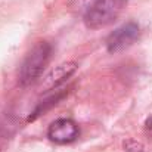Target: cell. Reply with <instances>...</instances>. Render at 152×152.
Segmentation results:
<instances>
[{
    "mask_svg": "<svg viewBox=\"0 0 152 152\" xmlns=\"http://www.w3.org/2000/svg\"><path fill=\"white\" fill-rule=\"evenodd\" d=\"M52 53L53 48L48 42H39L33 46V49L27 53L19 68L18 80L21 86H31L42 77L43 71L50 62Z\"/></svg>",
    "mask_w": 152,
    "mask_h": 152,
    "instance_id": "1",
    "label": "cell"
},
{
    "mask_svg": "<svg viewBox=\"0 0 152 152\" xmlns=\"http://www.w3.org/2000/svg\"><path fill=\"white\" fill-rule=\"evenodd\" d=\"M127 1L129 0H95L83 15L84 25L90 30L108 27L120 16Z\"/></svg>",
    "mask_w": 152,
    "mask_h": 152,
    "instance_id": "2",
    "label": "cell"
},
{
    "mask_svg": "<svg viewBox=\"0 0 152 152\" xmlns=\"http://www.w3.org/2000/svg\"><path fill=\"white\" fill-rule=\"evenodd\" d=\"M140 36V28L136 22H127L115 28L106 37V50L109 53H118L130 48Z\"/></svg>",
    "mask_w": 152,
    "mask_h": 152,
    "instance_id": "3",
    "label": "cell"
},
{
    "mask_svg": "<svg viewBox=\"0 0 152 152\" xmlns=\"http://www.w3.org/2000/svg\"><path fill=\"white\" fill-rule=\"evenodd\" d=\"M80 134V129L78 126L68 118H59L56 121H53L49 129H48V137L55 143H71L74 142Z\"/></svg>",
    "mask_w": 152,
    "mask_h": 152,
    "instance_id": "4",
    "label": "cell"
},
{
    "mask_svg": "<svg viewBox=\"0 0 152 152\" xmlns=\"http://www.w3.org/2000/svg\"><path fill=\"white\" fill-rule=\"evenodd\" d=\"M77 68H78L77 62H72V61H68V62H64V64L55 66L50 72L43 78V83H42L40 89L43 92H50L53 89L59 87L62 83H65L77 71Z\"/></svg>",
    "mask_w": 152,
    "mask_h": 152,
    "instance_id": "5",
    "label": "cell"
},
{
    "mask_svg": "<svg viewBox=\"0 0 152 152\" xmlns=\"http://www.w3.org/2000/svg\"><path fill=\"white\" fill-rule=\"evenodd\" d=\"M52 93L45 99V101H42L39 105H37V108L34 109V112H33V115H30V118H28V121H33V120H36L39 115H42L43 112H46L48 109H50L53 105H56L58 102L61 101L62 98H65L66 95H68V87L65 89V87H56V89H53L50 90Z\"/></svg>",
    "mask_w": 152,
    "mask_h": 152,
    "instance_id": "6",
    "label": "cell"
},
{
    "mask_svg": "<svg viewBox=\"0 0 152 152\" xmlns=\"http://www.w3.org/2000/svg\"><path fill=\"white\" fill-rule=\"evenodd\" d=\"M145 134L152 139V115L145 121Z\"/></svg>",
    "mask_w": 152,
    "mask_h": 152,
    "instance_id": "7",
    "label": "cell"
}]
</instances>
